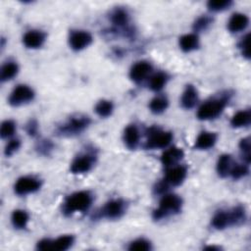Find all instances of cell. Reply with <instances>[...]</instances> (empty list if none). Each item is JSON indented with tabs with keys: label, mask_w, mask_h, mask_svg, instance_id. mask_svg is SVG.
<instances>
[{
	"label": "cell",
	"mask_w": 251,
	"mask_h": 251,
	"mask_svg": "<svg viewBox=\"0 0 251 251\" xmlns=\"http://www.w3.org/2000/svg\"><path fill=\"white\" fill-rule=\"evenodd\" d=\"M90 125V119L87 116H74L71 117L64 125L57 129L58 134L63 136H71L83 131Z\"/></svg>",
	"instance_id": "cell-5"
},
{
	"label": "cell",
	"mask_w": 251,
	"mask_h": 251,
	"mask_svg": "<svg viewBox=\"0 0 251 251\" xmlns=\"http://www.w3.org/2000/svg\"><path fill=\"white\" fill-rule=\"evenodd\" d=\"M19 71V67L15 62H8L4 64L1 68V74H0V79L1 81H7L12 79Z\"/></svg>",
	"instance_id": "cell-24"
},
{
	"label": "cell",
	"mask_w": 251,
	"mask_h": 251,
	"mask_svg": "<svg viewBox=\"0 0 251 251\" xmlns=\"http://www.w3.org/2000/svg\"><path fill=\"white\" fill-rule=\"evenodd\" d=\"M151 71H152V66L150 63L146 61H140L135 63L131 67L129 71V77L135 82H140L149 75Z\"/></svg>",
	"instance_id": "cell-14"
},
{
	"label": "cell",
	"mask_w": 251,
	"mask_h": 251,
	"mask_svg": "<svg viewBox=\"0 0 251 251\" xmlns=\"http://www.w3.org/2000/svg\"><path fill=\"white\" fill-rule=\"evenodd\" d=\"M246 220L245 210L237 206L228 211H219L212 219V226L217 229H224L229 226H237Z\"/></svg>",
	"instance_id": "cell-1"
},
{
	"label": "cell",
	"mask_w": 251,
	"mask_h": 251,
	"mask_svg": "<svg viewBox=\"0 0 251 251\" xmlns=\"http://www.w3.org/2000/svg\"><path fill=\"white\" fill-rule=\"evenodd\" d=\"M232 5L231 0H210L207 3V7L210 11L220 12L229 8Z\"/></svg>",
	"instance_id": "cell-30"
},
{
	"label": "cell",
	"mask_w": 251,
	"mask_h": 251,
	"mask_svg": "<svg viewBox=\"0 0 251 251\" xmlns=\"http://www.w3.org/2000/svg\"><path fill=\"white\" fill-rule=\"evenodd\" d=\"M75 237L71 234H66L58 237L55 240L51 239H41L36 244V249L41 251L47 250H55V251H65L68 250L74 243Z\"/></svg>",
	"instance_id": "cell-6"
},
{
	"label": "cell",
	"mask_w": 251,
	"mask_h": 251,
	"mask_svg": "<svg viewBox=\"0 0 251 251\" xmlns=\"http://www.w3.org/2000/svg\"><path fill=\"white\" fill-rule=\"evenodd\" d=\"M187 174V170L184 166H176L168 170L165 177V181L169 185L177 186L182 183V181L185 179Z\"/></svg>",
	"instance_id": "cell-13"
},
{
	"label": "cell",
	"mask_w": 251,
	"mask_h": 251,
	"mask_svg": "<svg viewBox=\"0 0 251 251\" xmlns=\"http://www.w3.org/2000/svg\"><path fill=\"white\" fill-rule=\"evenodd\" d=\"M126 204L122 199H113L104 205L100 211V216L107 219H119L126 212Z\"/></svg>",
	"instance_id": "cell-11"
},
{
	"label": "cell",
	"mask_w": 251,
	"mask_h": 251,
	"mask_svg": "<svg viewBox=\"0 0 251 251\" xmlns=\"http://www.w3.org/2000/svg\"><path fill=\"white\" fill-rule=\"evenodd\" d=\"M182 206V200L178 195L166 194L162 197L159 207L153 212V219L159 221L168 216L176 214L180 211Z\"/></svg>",
	"instance_id": "cell-3"
},
{
	"label": "cell",
	"mask_w": 251,
	"mask_h": 251,
	"mask_svg": "<svg viewBox=\"0 0 251 251\" xmlns=\"http://www.w3.org/2000/svg\"><path fill=\"white\" fill-rule=\"evenodd\" d=\"M239 148L243 153V157L247 164L250 163V138L245 137L242 138L239 142Z\"/></svg>",
	"instance_id": "cell-35"
},
{
	"label": "cell",
	"mask_w": 251,
	"mask_h": 251,
	"mask_svg": "<svg viewBox=\"0 0 251 251\" xmlns=\"http://www.w3.org/2000/svg\"><path fill=\"white\" fill-rule=\"evenodd\" d=\"M205 249L206 250H220L221 248L218 246H207V247H205Z\"/></svg>",
	"instance_id": "cell-39"
},
{
	"label": "cell",
	"mask_w": 251,
	"mask_h": 251,
	"mask_svg": "<svg viewBox=\"0 0 251 251\" xmlns=\"http://www.w3.org/2000/svg\"><path fill=\"white\" fill-rule=\"evenodd\" d=\"M198 101V93L196 88L192 84H187L182 96H181V106L184 109H191L193 108Z\"/></svg>",
	"instance_id": "cell-20"
},
{
	"label": "cell",
	"mask_w": 251,
	"mask_h": 251,
	"mask_svg": "<svg viewBox=\"0 0 251 251\" xmlns=\"http://www.w3.org/2000/svg\"><path fill=\"white\" fill-rule=\"evenodd\" d=\"M249 24V19L246 15L241 13H235L233 14L228 23H227V28L230 32H239L247 27Z\"/></svg>",
	"instance_id": "cell-17"
},
{
	"label": "cell",
	"mask_w": 251,
	"mask_h": 251,
	"mask_svg": "<svg viewBox=\"0 0 251 251\" xmlns=\"http://www.w3.org/2000/svg\"><path fill=\"white\" fill-rule=\"evenodd\" d=\"M173 139V133L171 131H164L156 128L149 130V136L145 143V148L156 149L167 147Z\"/></svg>",
	"instance_id": "cell-7"
},
{
	"label": "cell",
	"mask_w": 251,
	"mask_h": 251,
	"mask_svg": "<svg viewBox=\"0 0 251 251\" xmlns=\"http://www.w3.org/2000/svg\"><path fill=\"white\" fill-rule=\"evenodd\" d=\"M168 106H169V101L165 96H156L149 103L150 111L154 114L163 113L168 108Z\"/></svg>",
	"instance_id": "cell-27"
},
{
	"label": "cell",
	"mask_w": 251,
	"mask_h": 251,
	"mask_svg": "<svg viewBox=\"0 0 251 251\" xmlns=\"http://www.w3.org/2000/svg\"><path fill=\"white\" fill-rule=\"evenodd\" d=\"M41 186V182L34 176H22L14 185V190L18 195H25L37 191Z\"/></svg>",
	"instance_id": "cell-9"
},
{
	"label": "cell",
	"mask_w": 251,
	"mask_h": 251,
	"mask_svg": "<svg viewBox=\"0 0 251 251\" xmlns=\"http://www.w3.org/2000/svg\"><path fill=\"white\" fill-rule=\"evenodd\" d=\"M95 163V155L84 153L76 156L71 163L70 170L73 174H83L89 172Z\"/></svg>",
	"instance_id": "cell-10"
},
{
	"label": "cell",
	"mask_w": 251,
	"mask_h": 251,
	"mask_svg": "<svg viewBox=\"0 0 251 251\" xmlns=\"http://www.w3.org/2000/svg\"><path fill=\"white\" fill-rule=\"evenodd\" d=\"M46 35L40 30H28L23 37V42L25 47L35 49L40 47L45 41Z\"/></svg>",
	"instance_id": "cell-15"
},
{
	"label": "cell",
	"mask_w": 251,
	"mask_h": 251,
	"mask_svg": "<svg viewBox=\"0 0 251 251\" xmlns=\"http://www.w3.org/2000/svg\"><path fill=\"white\" fill-rule=\"evenodd\" d=\"M16 131V124L14 121L6 120L1 125L0 135L2 138H8L12 136Z\"/></svg>",
	"instance_id": "cell-32"
},
{
	"label": "cell",
	"mask_w": 251,
	"mask_h": 251,
	"mask_svg": "<svg viewBox=\"0 0 251 251\" xmlns=\"http://www.w3.org/2000/svg\"><path fill=\"white\" fill-rule=\"evenodd\" d=\"M12 224L16 228H25L28 222V215L24 210H15L12 213Z\"/></svg>",
	"instance_id": "cell-25"
},
{
	"label": "cell",
	"mask_w": 251,
	"mask_h": 251,
	"mask_svg": "<svg viewBox=\"0 0 251 251\" xmlns=\"http://www.w3.org/2000/svg\"><path fill=\"white\" fill-rule=\"evenodd\" d=\"M124 142L128 149H135L139 144V130L135 125L127 126L124 130Z\"/></svg>",
	"instance_id": "cell-16"
},
{
	"label": "cell",
	"mask_w": 251,
	"mask_h": 251,
	"mask_svg": "<svg viewBox=\"0 0 251 251\" xmlns=\"http://www.w3.org/2000/svg\"><path fill=\"white\" fill-rule=\"evenodd\" d=\"M227 101L228 98L226 97H221L207 101L198 109L197 118L203 121L217 118L222 114V112L226 108Z\"/></svg>",
	"instance_id": "cell-4"
},
{
	"label": "cell",
	"mask_w": 251,
	"mask_h": 251,
	"mask_svg": "<svg viewBox=\"0 0 251 251\" xmlns=\"http://www.w3.org/2000/svg\"><path fill=\"white\" fill-rule=\"evenodd\" d=\"M151 249V243L147 239L138 238L129 243L128 250L131 251H148Z\"/></svg>",
	"instance_id": "cell-31"
},
{
	"label": "cell",
	"mask_w": 251,
	"mask_h": 251,
	"mask_svg": "<svg viewBox=\"0 0 251 251\" xmlns=\"http://www.w3.org/2000/svg\"><path fill=\"white\" fill-rule=\"evenodd\" d=\"M37 128H38V126H37V124H36L35 121H29V123H28V124L26 125V126H25L26 132H27L29 135H31V136L36 135V133H37Z\"/></svg>",
	"instance_id": "cell-38"
},
{
	"label": "cell",
	"mask_w": 251,
	"mask_h": 251,
	"mask_svg": "<svg viewBox=\"0 0 251 251\" xmlns=\"http://www.w3.org/2000/svg\"><path fill=\"white\" fill-rule=\"evenodd\" d=\"M231 156L228 154H223L220 156L217 163V172L220 176L225 177L229 175L231 169Z\"/></svg>",
	"instance_id": "cell-23"
},
{
	"label": "cell",
	"mask_w": 251,
	"mask_h": 251,
	"mask_svg": "<svg viewBox=\"0 0 251 251\" xmlns=\"http://www.w3.org/2000/svg\"><path fill=\"white\" fill-rule=\"evenodd\" d=\"M128 14L123 8H116L111 13V22L117 26H124L128 22Z\"/></svg>",
	"instance_id": "cell-26"
},
{
	"label": "cell",
	"mask_w": 251,
	"mask_h": 251,
	"mask_svg": "<svg viewBox=\"0 0 251 251\" xmlns=\"http://www.w3.org/2000/svg\"><path fill=\"white\" fill-rule=\"evenodd\" d=\"M217 134L211 131H202L196 138L194 148L199 150H207L215 145Z\"/></svg>",
	"instance_id": "cell-19"
},
{
	"label": "cell",
	"mask_w": 251,
	"mask_h": 251,
	"mask_svg": "<svg viewBox=\"0 0 251 251\" xmlns=\"http://www.w3.org/2000/svg\"><path fill=\"white\" fill-rule=\"evenodd\" d=\"M34 98V91L25 84H20L13 89L9 96V104L11 106H21L28 103Z\"/></svg>",
	"instance_id": "cell-8"
},
{
	"label": "cell",
	"mask_w": 251,
	"mask_h": 251,
	"mask_svg": "<svg viewBox=\"0 0 251 251\" xmlns=\"http://www.w3.org/2000/svg\"><path fill=\"white\" fill-rule=\"evenodd\" d=\"M213 22V19L208 16H201L199 17L193 24V29L195 31H202L205 30Z\"/></svg>",
	"instance_id": "cell-33"
},
{
	"label": "cell",
	"mask_w": 251,
	"mask_h": 251,
	"mask_svg": "<svg viewBox=\"0 0 251 251\" xmlns=\"http://www.w3.org/2000/svg\"><path fill=\"white\" fill-rule=\"evenodd\" d=\"M92 42V36L85 30H74L69 37V43L73 50L79 51L89 46Z\"/></svg>",
	"instance_id": "cell-12"
},
{
	"label": "cell",
	"mask_w": 251,
	"mask_h": 251,
	"mask_svg": "<svg viewBox=\"0 0 251 251\" xmlns=\"http://www.w3.org/2000/svg\"><path fill=\"white\" fill-rule=\"evenodd\" d=\"M251 122V112L250 110L239 111L232 116L230 120V125L233 127H242L246 126Z\"/></svg>",
	"instance_id": "cell-22"
},
{
	"label": "cell",
	"mask_w": 251,
	"mask_h": 251,
	"mask_svg": "<svg viewBox=\"0 0 251 251\" xmlns=\"http://www.w3.org/2000/svg\"><path fill=\"white\" fill-rule=\"evenodd\" d=\"M21 146V141L19 139H12L11 141H9L4 149V154L5 156H11L13 155Z\"/></svg>",
	"instance_id": "cell-36"
},
{
	"label": "cell",
	"mask_w": 251,
	"mask_h": 251,
	"mask_svg": "<svg viewBox=\"0 0 251 251\" xmlns=\"http://www.w3.org/2000/svg\"><path fill=\"white\" fill-rule=\"evenodd\" d=\"M184 156V153L182 149L178 147H171L170 149L166 150L162 156H161V162L164 166L170 167L175 164H176L178 161H180Z\"/></svg>",
	"instance_id": "cell-18"
},
{
	"label": "cell",
	"mask_w": 251,
	"mask_h": 251,
	"mask_svg": "<svg viewBox=\"0 0 251 251\" xmlns=\"http://www.w3.org/2000/svg\"><path fill=\"white\" fill-rule=\"evenodd\" d=\"M93 201L92 194L88 191H77L69 195L63 203V213L72 215L75 212L87 211Z\"/></svg>",
	"instance_id": "cell-2"
},
{
	"label": "cell",
	"mask_w": 251,
	"mask_h": 251,
	"mask_svg": "<svg viewBox=\"0 0 251 251\" xmlns=\"http://www.w3.org/2000/svg\"><path fill=\"white\" fill-rule=\"evenodd\" d=\"M199 46V38L195 33L184 34L179 38V47L183 52H190Z\"/></svg>",
	"instance_id": "cell-21"
},
{
	"label": "cell",
	"mask_w": 251,
	"mask_h": 251,
	"mask_svg": "<svg viewBox=\"0 0 251 251\" xmlns=\"http://www.w3.org/2000/svg\"><path fill=\"white\" fill-rule=\"evenodd\" d=\"M247 174H248V168L246 165H243V164H238L231 167L229 172V175L233 179H239L245 176Z\"/></svg>",
	"instance_id": "cell-34"
},
{
	"label": "cell",
	"mask_w": 251,
	"mask_h": 251,
	"mask_svg": "<svg viewBox=\"0 0 251 251\" xmlns=\"http://www.w3.org/2000/svg\"><path fill=\"white\" fill-rule=\"evenodd\" d=\"M167 79H168V76L165 73H162V72H159L157 74H155L151 78H150V82H149V86L152 90L154 91H159L161 90L166 82H167Z\"/></svg>",
	"instance_id": "cell-29"
},
{
	"label": "cell",
	"mask_w": 251,
	"mask_h": 251,
	"mask_svg": "<svg viewBox=\"0 0 251 251\" xmlns=\"http://www.w3.org/2000/svg\"><path fill=\"white\" fill-rule=\"evenodd\" d=\"M114 110V105L109 100H100L95 106V113L101 118L109 117Z\"/></svg>",
	"instance_id": "cell-28"
},
{
	"label": "cell",
	"mask_w": 251,
	"mask_h": 251,
	"mask_svg": "<svg viewBox=\"0 0 251 251\" xmlns=\"http://www.w3.org/2000/svg\"><path fill=\"white\" fill-rule=\"evenodd\" d=\"M249 36L250 34H246L242 39L241 41L239 42V47L241 49V52H242V55L244 57H246L247 59H249V48H248V45H249Z\"/></svg>",
	"instance_id": "cell-37"
}]
</instances>
